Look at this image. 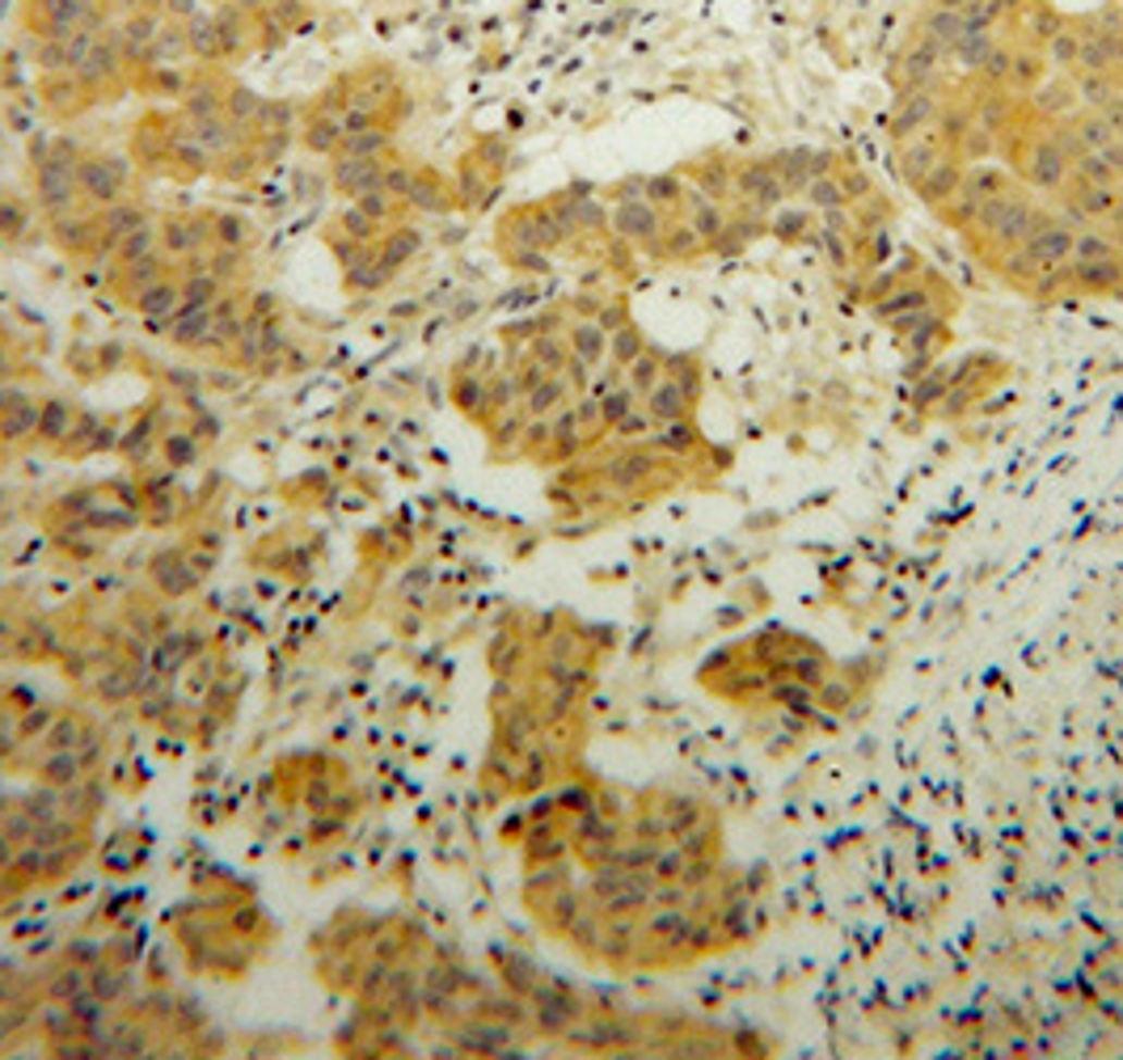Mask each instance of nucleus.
<instances>
[{"label":"nucleus","instance_id":"1","mask_svg":"<svg viewBox=\"0 0 1123 1060\" xmlns=\"http://www.w3.org/2000/svg\"><path fill=\"white\" fill-rule=\"evenodd\" d=\"M1082 98H1077V85H1073V72H1060V76H1048L1035 94H1026V114L1035 123H1069L1073 114H1082Z\"/></svg>","mask_w":1123,"mask_h":1060},{"label":"nucleus","instance_id":"2","mask_svg":"<svg viewBox=\"0 0 1123 1060\" xmlns=\"http://www.w3.org/2000/svg\"><path fill=\"white\" fill-rule=\"evenodd\" d=\"M211 22H215V38H220V60H242L254 51V13H246L242 4L220 0L211 9Z\"/></svg>","mask_w":1123,"mask_h":1060},{"label":"nucleus","instance_id":"3","mask_svg":"<svg viewBox=\"0 0 1123 1060\" xmlns=\"http://www.w3.org/2000/svg\"><path fill=\"white\" fill-rule=\"evenodd\" d=\"M123 177H127V165L123 161H106V157H89V161H76V186L98 199V204H114V195L123 190Z\"/></svg>","mask_w":1123,"mask_h":1060},{"label":"nucleus","instance_id":"4","mask_svg":"<svg viewBox=\"0 0 1123 1060\" xmlns=\"http://www.w3.org/2000/svg\"><path fill=\"white\" fill-rule=\"evenodd\" d=\"M161 26H165V17H161V9H152V4H144V9H136L132 17H123V22H119V38H123V60H127V69H136V64H140V56L148 51V42L157 38Z\"/></svg>","mask_w":1123,"mask_h":1060},{"label":"nucleus","instance_id":"5","mask_svg":"<svg viewBox=\"0 0 1123 1060\" xmlns=\"http://www.w3.org/2000/svg\"><path fill=\"white\" fill-rule=\"evenodd\" d=\"M381 177H385V165H381V157H334V186L343 190V195H363V190H377L381 186Z\"/></svg>","mask_w":1123,"mask_h":1060},{"label":"nucleus","instance_id":"6","mask_svg":"<svg viewBox=\"0 0 1123 1060\" xmlns=\"http://www.w3.org/2000/svg\"><path fill=\"white\" fill-rule=\"evenodd\" d=\"M224 94H229V85H224L220 76H211V72L190 76V85H186V94H182V114H186V123L220 114V110H224Z\"/></svg>","mask_w":1123,"mask_h":1060},{"label":"nucleus","instance_id":"7","mask_svg":"<svg viewBox=\"0 0 1123 1060\" xmlns=\"http://www.w3.org/2000/svg\"><path fill=\"white\" fill-rule=\"evenodd\" d=\"M1064 17H1069V13H1060V9L1048 4V0H1026V4H1022V13L1014 17V26L1026 35L1022 47H1039V51H1044V42L1064 26Z\"/></svg>","mask_w":1123,"mask_h":1060},{"label":"nucleus","instance_id":"8","mask_svg":"<svg viewBox=\"0 0 1123 1060\" xmlns=\"http://www.w3.org/2000/svg\"><path fill=\"white\" fill-rule=\"evenodd\" d=\"M1048 69H1052V64H1048V56H1044L1039 47H1019V42H1014V64H1010L1005 89L1026 98V94H1035V89L1048 81Z\"/></svg>","mask_w":1123,"mask_h":1060},{"label":"nucleus","instance_id":"9","mask_svg":"<svg viewBox=\"0 0 1123 1060\" xmlns=\"http://www.w3.org/2000/svg\"><path fill=\"white\" fill-rule=\"evenodd\" d=\"M963 30H967V22H963L954 9H942V4H929V9L921 13V26H916V35L938 42L947 56H950V47L963 38Z\"/></svg>","mask_w":1123,"mask_h":1060},{"label":"nucleus","instance_id":"10","mask_svg":"<svg viewBox=\"0 0 1123 1060\" xmlns=\"http://www.w3.org/2000/svg\"><path fill=\"white\" fill-rule=\"evenodd\" d=\"M190 51H186V30H182V22H165L157 38L148 42V51L140 56V64L136 69H152V64H177V60H186Z\"/></svg>","mask_w":1123,"mask_h":1060},{"label":"nucleus","instance_id":"11","mask_svg":"<svg viewBox=\"0 0 1123 1060\" xmlns=\"http://www.w3.org/2000/svg\"><path fill=\"white\" fill-rule=\"evenodd\" d=\"M182 30H186V51H190L199 64H220V38H215L211 9L195 13L190 22H182Z\"/></svg>","mask_w":1123,"mask_h":1060},{"label":"nucleus","instance_id":"12","mask_svg":"<svg viewBox=\"0 0 1123 1060\" xmlns=\"http://www.w3.org/2000/svg\"><path fill=\"white\" fill-rule=\"evenodd\" d=\"M343 123L334 119V114H321V110H313L309 114V123H305V132H300V144L309 148V152H317V157H334L338 152V144H343Z\"/></svg>","mask_w":1123,"mask_h":1060},{"label":"nucleus","instance_id":"13","mask_svg":"<svg viewBox=\"0 0 1123 1060\" xmlns=\"http://www.w3.org/2000/svg\"><path fill=\"white\" fill-rule=\"evenodd\" d=\"M1077 51H1082V30H1077V17H1064V26L1056 30L1048 42H1044V56H1048V64L1060 72H1073L1077 69Z\"/></svg>","mask_w":1123,"mask_h":1060},{"label":"nucleus","instance_id":"14","mask_svg":"<svg viewBox=\"0 0 1123 1060\" xmlns=\"http://www.w3.org/2000/svg\"><path fill=\"white\" fill-rule=\"evenodd\" d=\"M203 242H208V229L195 224V220H165V224H161V249L174 254V258L195 254Z\"/></svg>","mask_w":1123,"mask_h":1060},{"label":"nucleus","instance_id":"15","mask_svg":"<svg viewBox=\"0 0 1123 1060\" xmlns=\"http://www.w3.org/2000/svg\"><path fill=\"white\" fill-rule=\"evenodd\" d=\"M1073 85H1077V98L1086 110H1102L1120 94V81L1111 72H1073Z\"/></svg>","mask_w":1123,"mask_h":1060},{"label":"nucleus","instance_id":"16","mask_svg":"<svg viewBox=\"0 0 1123 1060\" xmlns=\"http://www.w3.org/2000/svg\"><path fill=\"white\" fill-rule=\"evenodd\" d=\"M419 246H422V237L415 233V229H397V233H388L385 242H381V275H393V271H402L415 254H419Z\"/></svg>","mask_w":1123,"mask_h":1060},{"label":"nucleus","instance_id":"17","mask_svg":"<svg viewBox=\"0 0 1123 1060\" xmlns=\"http://www.w3.org/2000/svg\"><path fill=\"white\" fill-rule=\"evenodd\" d=\"M258 107H262V94H254L249 85H229V94H224V119L242 132V127H249L254 119H258Z\"/></svg>","mask_w":1123,"mask_h":1060},{"label":"nucleus","instance_id":"18","mask_svg":"<svg viewBox=\"0 0 1123 1060\" xmlns=\"http://www.w3.org/2000/svg\"><path fill=\"white\" fill-rule=\"evenodd\" d=\"M997 38H1001L997 30H976V26H967L963 38L950 47V60L963 64V69H980V60L988 56V47H992Z\"/></svg>","mask_w":1123,"mask_h":1060},{"label":"nucleus","instance_id":"19","mask_svg":"<svg viewBox=\"0 0 1123 1060\" xmlns=\"http://www.w3.org/2000/svg\"><path fill=\"white\" fill-rule=\"evenodd\" d=\"M262 13H271L287 35H300L313 26V0H271Z\"/></svg>","mask_w":1123,"mask_h":1060},{"label":"nucleus","instance_id":"20","mask_svg":"<svg viewBox=\"0 0 1123 1060\" xmlns=\"http://www.w3.org/2000/svg\"><path fill=\"white\" fill-rule=\"evenodd\" d=\"M1010 64H1014V42H1010V38H997L976 72H980L984 85H1005V81H1010Z\"/></svg>","mask_w":1123,"mask_h":1060},{"label":"nucleus","instance_id":"21","mask_svg":"<svg viewBox=\"0 0 1123 1060\" xmlns=\"http://www.w3.org/2000/svg\"><path fill=\"white\" fill-rule=\"evenodd\" d=\"M355 85L363 89V94H372L381 107H385V98H393L397 89H402V76H397V69H388V64H377V69H363L359 76H351Z\"/></svg>","mask_w":1123,"mask_h":1060},{"label":"nucleus","instance_id":"22","mask_svg":"<svg viewBox=\"0 0 1123 1060\" xmlns=\"http://www.w3.org/2000/svg\"><path fill=\"white\" fill-rule=\"evenodd\" d=\"M157 246H161V233H152L148 224H140V229H132V233L119 242L114 258H119V267H132V262H140L148 254H157Z\"/></svg>","mask_w":1123,"mask_h":1060},{"label":"nucleus","instance_id":"23","mask_svg":"<svg viewBox=\"0 0 1123 1060\" xmlns=\"http://www.w3.org/2000/svg\"><path fill=\"white\" fill-rule=\"evenodd\" d=\"M385 144H388L385 127H368V132H351V136H343L338 152H343V157H381V152H385ZM338 152H334V157H338Z\"/></svg>","mask_w":1123,"mask_h":1060},{"label":"nucleus","instance_id":"24","mask_svg":"<svg viewBox=\"0 0 1123 1060\" xmlns=\"http://www.w3.org/2000/svg\"><path fill=\"white\" fill-rule=\"evenodd\" d=\"M406 204H415V208H422V212H440V208H448V204H444V190H440V182H435V174H415L410 190H406Z\"/></svg>","mask_w":1123,"mask_h":1060},{"label":"nucleus","instance_id":"25","mask_svg":"<svg viewBox=\"0 0 1123 1060\" xmlns=\"http://www.w3.org/2000/svg\"><path fill=\"white\" fill-rule=\"evenodd\" d=\"M292 119H296V107L287 102V98H262V107H258V127H267V132H287L292 127Z\"/></svg>","mask_w":1123,"mask_h":1060},{"label":"nucleus","instance_id":"26","mask_svg":"<svg viewBox=\"0 0 1123 1060\" xmlns=\"http://www.w3.org/2000/svg\"><path fill=\"white\" fill-rule=\"evenodd\" d=\"M377 229H381V220H372L359 204L343 212V233H347L351 242H377Z\"/></svg>","mask_w":1123,"mask_h":1060},{"label":"nucleus","instance_id":"27","mask_svg":"<svg viewBox=\"0 0 1123 1060\" xmlns=\"http://www.w3.org/2000/svg\"><path fill=\"white\" fill-rule=\"evenodd\" d=\"M64 431H69V406H64V402L38 406V435H42V440H55V435H64Z\"/></svg>","mask_w":1123,"mask_h":1060},{"label":"nucleus","instance_id":"28","mask_svg":"<svg viewBox=\"0 0 1123 1060\" xmlns=\"http://www.w3.org/2000/svg\"><path fill=\"white\" fill-rule=\"evenodd\" d=\"M152 9H161V17L165 22H190L195 13H203L208 4L203 0H148Z\"/></svg>","mask_w":1123,"mask_h":1060},{"label":"nucleus","instance_id":"29","mask_svg":"<svg viewBox=\"0 0 1123 1060\" xmlns=\"http://www.w3.org/2000/svg\"><path fill=\"white\" fill-rule=\"evenodd\" d=\"M94 42H98V35L94 30H85V26H76L69 38H64V51H69V69H81L85 64V56L94 51Z\"/></svg>","mask_w":1123,"mask_h":1060},{"label":"nucleus","instance_id":"30","mask_svg":"<svg viewBox=\"0 0 1123 1060\" xmlns=\"http://www.w3.org/2000/svg\"><path fill=\"white\" fill-rule=\"evenodd\" d=\"M811 199L819 204V208H841L844 204V186L841 182H832V177H819V182H811Z\"/></svg>","mask_w":1123,"mask_h":1060},{"label":"nucleus","instance_id":"31","mask_svg":"<svg viewBox=\"0 0 1123 1060\" xmlns=\"http://www.w3.org/2000/svg\"><path fill=\"white\" fill-rule=\"evenodd\" d=\"M215 242L229 249L242 246V242H246V224H242L237 215H220V220H215Z\"/></svg>","mask_w":1123,"mask_h":1060},{"label":"nucleus","instance_id":"32","mask_svg":"<svg viewBox=\"0 0 1123 1060\" xmlns=\"http://www.w3.org/2000/svg\"><path fill=\"white\" fill-rule=\"evenodd\" d=\"M410 182H415V174L406 170V165H388L385 170V177H381V190H388L393 199H406V190H410Z\"/></svg>","mask_w":1123,"mask_h":1060},{"label":"nucleus","instance_id":"33","mask_svg":"<svg viewBox=\"0 0 1123 1060\" xmlns=\"http://www.w3.org/2000/svg\"><path fill=\"white\" fill-rule=\"evenodd\" d=\"M220 165H224V177H246L249 170L258 165V152H237V157H233V148H229Z\"/></svg>","mask_w":1123,"mask_h":1060},{"label":"nucleus","instance_id":"34","mask_svg":"<svg viewBox=\"0 0 1123 1060\" xmlns=\"http://www.w3.org/2000/svg\"><path fill=\"white\" fill-rule=\"evenodd\" d=\"M148 0H106V9H110V17L114 22H123V17H132L136 9H144Z\"/></svg>","mask_w":1123,"mask_h":1060},{"label":"nucleus","instance_id":"35","mask_svg":"<svg viewBox=\"0 0 1123 1060\" xmlns=\"http://www.w3.org/2000/svg\"><path fill=\"white\" fill-rule=\"evenodd\" d=\"M934 4H942V9H954V13L963 17V13H967L972 4H980V0H934Z\"/></svg>","mask_w":1123,"mask_h":1060},{"label":"nucleus","instance_id":"36","mask_svg":"<svg viewBox=\"0 0 1123 1060\" xmlns=\"http://www.w3.org/2000/svg\"><path fill=\"white\" fill-rule=\"evenodd\" d=\"M233 4H242V9H246V13H262V9H267V4H271V0H233Z\"/></svg>","mask_w":1123,"mask_h":1060}]
</instances>
